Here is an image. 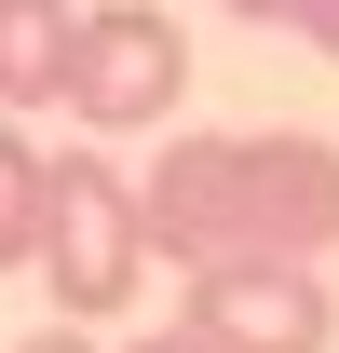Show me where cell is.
Returning <instances> with one entry per match:
<instances>
[{"label":"cell","mask_w":339,"mask_h":353,"mask_svg":"<svg viewBox=\"0 0 339 353\" xmlns=\"http://www.w3.org/2000/svg\"><path fill=\"white\" fill-rule=\"evenodd\" d=\"M204 353H326L339 340V299L312 259H217L190 272V312H176Z\"/></svg>","instance_id":"4"},{"label":"cell","mask_w":339,"mask_h":353,"mask_svg":"<svg viewBox=\"0 0 339 353\" xmlns=\"http://www.w3.org/2000/svg\"><path fill=\"white\" fill-rule=\"evenodd\" d=\"M68 0H0V109H54V68H68Z\"/></svg>","instance_id":"5"},{"label":"cell","mask_w":339,"mask_h":353,"mask_svg":"<svg viewBox=\"0 0 339 353\" xmlns=\"http://www.w3.org/2000/svg\"><path fill=\"white\" fill-rule=\"evenodd\" d=\"M190 95V28H176L163 0H95L82 28H68V68H54V109L95 136H150Z\"/></svg>","instance_id":"3"},{"label":"cell","mask_w":339,"mask_h":353,"mask_svg":"<svg viewBox=\"0 0 339 353\" xmlns=\"http://www.w3.org/2000/svg\"><path fill=\"white\" fill-rule=\"evenodd\" d=\"M136 218L163 272L217 259H326L339 245V150L326 136H163L136 176Z\"/></svg>","instance_id":"1"},{"label":"cell","mask_w":339,"mask_h":353,"mask_svg":"<svg viewBox=\"0 0 339 353\" xmlns=\"http://www.w3.org/2000/svg\"><path fill=\"white\" fill-rule=\"evenodd\" d=\"M136 353H204V340H190V326H163V340H136Z\"/></svg>","instance_id":"9"},{"label":"cell","mask_w":339,"mask_h":353,"mask_svg":"<svg viewBox=\"0 0 339 353\" xmlns=\"http://www.w3.org/2000/svg\"><path fill=\"white\" fill-rule=\"evenodd\" d=\"M245 28H285V41H312V54H339V0H231Z\"/></svg>","instance_id":"7"},{"label":"cell","mask_w":339,"mask_h":353,"mask_svg":"<svg viewBox=\"0 0 339 353\" xmlns=\"http://www.w3.org/2000/svg\"><path fill=\"white\" fill-rule=\"evenodd\" d=\"M14 353H95V340H82V326H41V340H14Z\"/></svg>","instance_id":"8"},{"label":"cell","mask_w":339,"mask_h":353,"mask_svg":"<svg viewBox=\"0 0 339 353\" xmlns=\"http://www.w3.org/2000/svg\"><path fill=\"white\" fill-rule=\"evenodd\" d=\"M41 190H54V150L0 109V272H28V259H41Z\"/></svg>","instance_id":"6"},{"label":"cell","mask_w":339,"mask_h":353,"mask_svg":"<svg viewBox=\"0 0 339 353\" xmlns=\"http://www.w3.org/2000/svg\"><path fill=\"white\" fill-rule=\"evenodd\" d=\"M54 285V326H109V312L150 285V218H136V176L109 150H54V190H41V259Z\"/></svg>","instance_id":"2"}]
</instances>
